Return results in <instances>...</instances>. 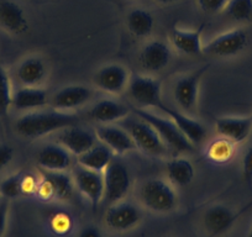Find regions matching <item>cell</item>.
<instances>
[{"mask_svg": "<svg viewBox=\"0 0 252 237\" xmlns=\"http://www.w3.org/2000/svg\"><path fill=\"white\" fill-rule=\"evenodd\" d=\"M139 200L147 211L158 215L171 214L178 207V194L169 180L151 178L140 185Z\"/></svg>", "mask_w": 252, "mask_h": 237, "instance_id": "2", "label": "cell"}, {"mask_svg": "<svg viewBox=\"0 0 252 237\" xmlns=\"http://www.w3.org/2000/svg\"><path fill=\"white\" fill-rule=\"evenodd\" d=\"M38 182L40 180L33 174H23V177H21V193H23V195H26V197L35 195Z\"/></svg>", "mask_w": 252, "mask_h": 237, "instance_id": "35", "label": "cell"}, {"mask_svg": "<svg viewBox=\"0 0 252 237\" xmlns=\"http://www.w3.org/2000/svg\"><path fill=\"white\" fill-rule=\"evenodd\" d=\"M56 142L64 147L71 154L78 157L95 146L98 144V139H96L95 132L93 134L89 130L82 129L74 125V126L62 130L58 134Z\"/></svg>", "mask_w": 252, "mask_h": 237, "instance_id": "14", "label": "cell"}, {"mask_svg": "<svg viewBox=\"0 0 252 237\" xmlns=\"http://www.w3.org/2000/svg\"><path fill=\"white\" fill-rule=\"evenodd\" d=\"M227 3H229V0H198L200 9L209 14H217L220 13V11H224Z\"/></svg>", "mask_w": 252, "mask_h": 237, "instance_id": "36", "label": "cell"}, {"mask_svg": "<svg viewBox=\"0 0 252 237\" xmlns=\"http://www.w3.org/2000/svg\"><path fill=\"white\" fill-rule=\"evenodd\" d=\"M114 159V153L103 144H96L86 153L77 157V164L83 168L103 173Z\"/></svg>", "mask_w": 252, "mask_h": 237, "instance_id": "25", "label": "cell"}, {"mask_svg": "<svg viewBox=\"0 0 252 237\" xmlns=\"http://www.w3.org/2000/svg\"><path fill=\"white\" fill-rule=\"evenodd\" d=\"M204 25H200L195 30L186 29H173L171 32V42L178 52L183 55L195 56L203 53L202 33Z\"/></svg>", "mask_w": 252, "mask_h": 237, "instance_id": "23", "label": "cell"}, {"mask_svg": "<svg viewBox=\"0 0 252 237\" xmlns=\"http://www.w3.org/2000/svg\"><path fill=\"white\" fill-rule=\"evenodd\" d=\"M74 226L73 217L67 211H55L48 219V229L56 236H67Z\"/></svg>", "mask_w": 252, "mask_h": 237, "instance_id": "31", "label": "cell"}, {"mask_svg": "<svg viewBox=\"0 0 252 237\" xmlns=\"http://www.w3.org/2000/svg\"><path fill=\"white\" fill-rule=\"evenodd\" d=\"M47 77V67L42 58L31 56L20 62L16 78L23 87H40Z\"/></svg>", "mask_w": 252, "mask_h": 237, "instance_id": "22", "label": "cell"}, {"mask_svg": "<svg viewBox=\"0 0 252 237\" xmlns=\"http://www.w3.org/2000/svg\"><path fill=\"white\" fill-rule=\"evenodd\" d=\"M41 174L46 177L55 189V202H68L73 198L76 185H74L73 177L67 171L50 172L41 169Z\"/></svg>", "mask_w": 252, "mask_h": 237, "instance_id": "27", "label": "cell"}, {"mask_svg": "<svg viewBox=\"0 0 252 237\" xmlns=\"http://www.w3.org/2000/svg\"><path fill=\"white\" fill-rule=\"evenodd\" d=\"M245 237H252V225H251V227H250L249 232H247L246 236H245Z\"/></svg>", "mask_w": 252, "mask_h": 237, "instance_id": "42", "label": "cell"}, {"mask_svg": "<svg viewBox=\"0 0 252 237\" xmlns=\"http://www.w3.org/2000/svg\"><path fill=\"white\" fill-rule=\"evenodd\" d=\"M118 124L129 132L132 141L135 142L136 148L144 152L145 154L159 157L164 156L168 152V148L163 144L161 137L158 136L156 130L146 121H144L142 118H137V116L131 118L129 115Z\"/></svg>", "mask_w": 252, "mask_h": 237, "instance_id": "4", "label": "cell"}, {"mask_svg": "<svg viewBox=\"0 0 252 237\" xmlns=\"http://www.w3.org/2000/svg\"><path fill=\"white\" fill-rule=\"evenodd\" d=\"M135 116L142 118L144 121L151 125L163 144L166 145L168 151H171L174 154H184V153H192L194 151L195 146L189 141L186 136L181 132V130L177 127V125L172 121L171 118L167 116L156 115L152 111L147 109L135 108L132 110Z\"/></svg>", "mask_w": 252, "mask_h": 237, "instance_id": "3", "label": "cell"}, {"mask_svg": "<svg viewBox=\"0 0 252 237\" xmlns=\"http://www.w3.org/2000/svg\"><path fill=\"white\" fill-rule=\"evenodd\" d=\"M131 76L129 69L119 63L100 67L94 76V84L99 90L111 95H119L127 89Z\"/></svg>", "mask_w": 252, "mask_h": 237, "instance_id": "11", "label": "cell"}, {"mask_svg": "<svg viewBox=\"0 0 252 237\" xmlns=\"http://www.w3.org/2000/svg\"><path fill=\"white\" fill-rule=\"evenodd\" d=\"M227 18L235 21H249L252 19V0H229L224 9Z\"/></svg>", "mask_w": 252, "mask_h": 237, "instance_id": "32", "label": "cell"}, {"mask_svg": "<svg viewBox=\"0 0 252 237\" xmlns=\"http://www.w3.org/2000/svg\"><path fill=\"white\" fill-rule=\"evenodd\" d=\"M131 109L114 99H101L89 111V118L100 125L118 124L131 114Z\"/></svg>", "mask_w": 252, "mask_h": 237, "instance_id": "21", "label": "cell"}, {"mask_svg": "<svg viewBox=\"0 0 252 237\" xmlns=\"http://www.w3.org/2000/svg\"><path fill=\"white\" fill-rule=\"evenodd\" d=\"M209 64L200 67L192 73L181 77L176 82L173 88V95L179 108L186 114H192L197 110L199 87L203 76L209 69Z\"/></svg>", "mask_w": 252, "mask_h": 237, "instance_id": "9", "label": "cell"}, {"mask_svg": "<svg viewBox=\"0 0 252 237\" xmlns=\"http://www.w3.org/2000/svg\"><path fill=\"white\" fill-rule=\"evenodd\" d=\"M36 197L45 203L55 202V189H53L52 184L50 180L41 174V179L38 182L37 190H36Z\"/></svg>", "mask_w": 252, "mask_h": 237, "instance_id": "34", "label": "cell"}, {"mask_svg": "<svg viewBox=\"0 0 252 237\" xmlns=\"http://www.w3.org/2000/svg\"><path fill=\"white\" fill-rule=\"evenodd\" d=\"M48 104V93L40 87H23L14 91L13 106L19 110L43 108Z\"/></svg>", "mask_w": 252, "mask_h": 237, "instance_id": "24", "label": "cell"}, {"mask_svg": "<svg viewBox=\"0 0 252 237\" xmlns=\"http://www.w3.org/2000/svg\"><path fill=\"white\" fill-rule=\"evenodd\" d=\"M0 28L11 35H24L29 30L25 11L15 0H0Z\"/></svg>", "mask_w": 252, "mask_h": 237, "instance_id": "19", "label": "cell"}, {"mask_svg": "<svg viewBox=\"0 0 252 237\" xmlns=\"http://www.w3.org/2000/svg\"><path fill=\"white\" fill-rule=\"evenodd\" d=\"M79 116L71 111L48 110L31 111L20 116L15 122V130L21 137L36 140L67 127L78 125Z\"/></svg>", "mask_w": 252, "mask_h": 237, "instance_id": "1", "label": "cell"}, {"mask_svg": "<svg viewBox=\"0 0 252 237\" xmlns=\"http://www.w3.org/2000/svg\"><path fill=\"white\" fill-rule=\"evenodd\" d=\"M172 58V51L166 42L152 40L142 47L139 55V63L144 71L157 73L166 68Z\"/></svg>", "mask_w": 252, "mask_h": 237, "instance_id": "16", "label": "cell"}, {"mask_svg": "<svg viewBox=\"0 0 252 237\" xmlns=\"http://www.w3.org/2000/svg\"><path fill=\"white\" fill-rule=\"evenodd\" d=\"M14 91L11 88L10 77L4 66L0 63V118H6L13 106Z\"/></svg>", "mask_w": 252, "mask_h": 237, "instance_id": "30", "label": "cell"}, {"mask_svg": "<svg viewBox=\"0 0 252 237\" xmlns=\"http://www.w3.org/2000/svg\"><path fill=\"white\" fill-rule=\"evenodd\" d=\"M36 162H37V166L43 171H67L72 166V154L57 142L48 144L37 152Z\"/></svg>", "mask_w": 252, "mask_h": 237, "instance_id": "20", "label": "cell"}, {"mask_svg": "<svg viewBox=\"0 0 252 237\" xmlns=\"http://www.w3.org/2000/svg\"><path fill=\"white\" fill-rule=\"evenodd\" d=\"M159 110L163 111L172 121L177 125L182 134L192 142L194 146L202 144L207 137V129L204 125L200 121H198L197 118H193L192 116H189L188 114L183 113V111L178 110L176 108H171L167 104L162 103L159 106Z\"/></svg>", "mask_w": 252, "mask_h": 237, "instance_id": "15", "label": "cell"}, {"mask_svg": "<svg viewBox=\"0 0 252 237\" xmlns=\"http://www.w3.org/2000/svg\"><path fill=\"white\" fill-rule=\"evenodd\" d=\"M242 178H244V182L250 188H252V145L245 152L244 158H242Z\"/></svg>", "mask_w": 252, "mask_h": 237, "instance_id": "37", "label": "cell"}, {"mask_svg": "<svg viewBox=\"0 0 252 237\" xmlns=\"http://www.w3.org/2000/svg\"><path fill=\"white\" fill-rule=\"evenodd\" d=\"M95 135L98 141L105 145L114 156H124L136 148L129 132L120 125H100L95 130Z\"/></svg>", "mask_w": 252, "mask_h": 237, "instance_id": "12", "label": "cell"}, {"mask_svg": "<svg viewBox=\"0 0 252 237\" xmlns=\"http://www.w3.org/2000/svg\"><path fill=\"white\" fill-rule=\"evenodd\" d=\"M14 157V149L10 145L0 144V172L10 164Z\"/></svg>", "mask_w": 252, "mask_h": 237, "instance_id": "39", "label": "cell"}, {"mask_svg": "<svg viewBox=\"0 0 252 237\" xmlns=\"http://www.w3.org/2000/svg\"><path fill=\"white\" fill-rule=\"evenodd\" d=\"M9 219V200L0 198V237H3L6 231Z\"/></svg>", "mask_w": 252, "mask_h": 237, "instance_id": "38", "label": "cell"}, {"mask_svg": "<svg viewBox=\"0 0 252 237\" xmlns=\"http://www.w3.org/2000/svg\"><path fill=\"white\" fill-rule=\"evenodd\" d=\"M21 177L23 174L16 173L6 177L5 179L0 183V197L6 200L16 199L21 197Z\"/></svg>", "mask_w": 252, "mask_h": 237, "instance_id": "33", "label": "cell"}, {"mask_svg": "<svg viewBox=\"0 0 252 237\" xmlns=\"http://www.w3.org/2000/svg\"><path fill=\"white\" fill-rule=\"evenodd\" d=\"M167 178L174 187H187L194 179V167L184 157H174L166 166Z\"/></svg>", "mask_w": 252, "mask_h": 237, "instance_id": "26", "label": "cell"}, {"mask_svg": "<svg viewBox=\"0 0 252 237\" xmlns=\"http://www.w3.org/2000/svg\"><path fill=\"white\" fill-rule=\"evenodd\" d=\"M156 1H158V3L161 4H171V3H174V1H177V0H156Z\"/></svg>", "mask_w": 252, "mask_h": 237, "instance_id": "41", "label": "cell"}, {"mask_svg": "<svg viewBox=\"0 0 252 237\" xmlns=\"http://www.w3.org/2000/svg\"><path fill=\"white\" fill-rule=\"evenodd\" d=\"M72 177H73L76 189H78V192L88 200L92 209L95 211L104 200L105 188H104L103 173L78 166Z\"/></svg>", "mask_w": 252, "mask_h": 237, "instance_id": "10", "label": "cell"}, {"mask_svg": "<svg viewBox=\"0 0 252 237\" xmlns=\"http://www.w3.org/2000/svg\"><path fill=\"white\" fill-rule=\"evenodd\" d=\"M127 90L130 98L140 109H158L163 103L161 81L149 74L132 76Z\"/></svg>", "mask_w": 252, "mask_h": 237, "instance_id": "6", "label": "cell"}, {"mask_svg": "<svg viewBox=\"0 0 252 237\" xmlns=\"http://www.w3.org/2000/svg\"><path fill=\"white\" fill-rule=\"evenodd\" d=\"M141 221V209L134 203L126 200L109 205L108 210L104 214V225L106 229L118 234L136 229Z\"/></svg>", "mask_w": 252, "mask_h": 237, "instance_id": "7", "label": "cell"}, {"mask_svg": "<svg viewBox=\"0 0 252 237\" xmlns=\"http://www.w3.org/2000/svg\"><path fill=\"white\" fill-rule=\"evenodd\" d=\"M249 33L242 29L222 32L203 46V53L214 56V57H234L240 55L249 46Z\"/></svg>", "mask_w": 252, "mask_h": 237, "instance_id": "8", "label": "cell"}, {"mask_svg": "<svg viewBox=\"0 0 252 237\" xmlns=\"http://www.w3.org/2000/svg\"><path fill=\"white\" fill-rule=\"evenodd\" d=\"M126 26L135 37L145 38L150 36L155 26V19L147 9L135 8L127 14Z\"/></svg>", "mask_w": 252, "mask_h": 237, "instance_id": "28", "label": "cell"}, {"mask_svg": "<svg viewBox=\"0 0 252 237\" xmlns=\"http://www.w3.org/2000/svg\"><path fill=\"white\" fill-rule=\"evenodd\" d=\"M239 214L224 204H214L208 207L203 214V227L210 237H217L229 231Z\"/></svg>", "mask_w": 252, "mask_h": 237, "instance_id": "13", "label": "cell"}, {"mask_svg": "<svg viewBox=\"0 0 252 237\" xmlns=\"http://www.w3.org/2000/svg\"><path fill=\"white\" fill-rule=\"evenodd\" d=\"M215 130L219 136L230 140L235 145L242 144L252 132V116L219 118L215 121Z\"/></svg>", "mask_w": 252, "mask_h": 237, "instance_id": "18", "label": "cell"}, {"mask_svg": "<svg viewBox=\"0 0 252 237\" xmlns=\"http://www.w3.org/2000/svg\"><path fill=\"white\" fill-rule=\"evenodd\" d=\"M104 177V200L109 205L121 202L131 189V176L129 168L120 159L114 158L105 171Z\"/></svg>", "mask_w": 252, "mask_h": 237, "instance_id": "5", "label": "cell"}, {"mask_svg": "<svg viewBox=\"0 0 252 237\" xmlns=\"http://www.w3.org/2000/svg\"><path fill=\"white\" fill-rule=\"evenodd\" d=\"M235 153H236V145L221 136L212 140L205 148V157L208 161L215 164L229 163L235 157Z\"/></svg>", "mask_w": 252, "mask_h": 237, "instance_id": "29", "label": "cell"}, {"mask_svg": "<svg viewBox=\"0 0 252 237\" xmlns=\"http://www.w3.org/2000/svg\"><path fill=\"white\" fill-rule=\"evenodd\" d=\"M93 98V90L83 84H71L61 88L52 96L53 109L60 111H71L86 105Z\"/></svg>", "mask_w": 252, "mask_h": 237, "instance_id": "17", "label": "cell"}, {"mask_svg": "<svg viewBox=\"0 0 252 237\" xmlns=\"http://www.w3.org/2000/svg\"><path fill=\"white\" fill-rule=\"evenodd\" d=\"M78 237H104V235L99 227L94 225H86L79 230Z\"/></svg>", "mask_w": 252, "mask_h": 237, "instance_id": "40", "label": "cell"}]
</instances>
